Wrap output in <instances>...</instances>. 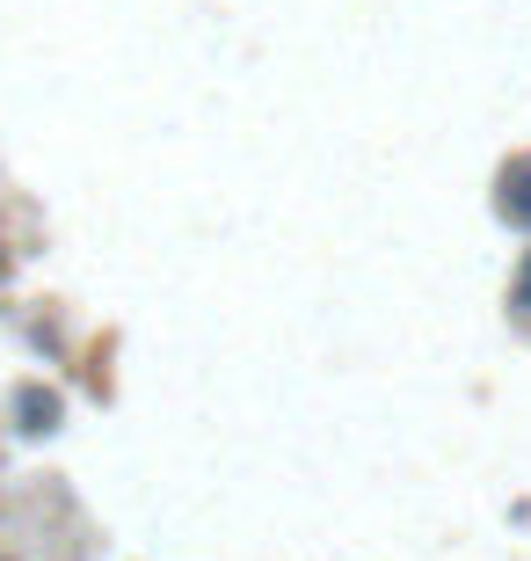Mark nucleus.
Returning a JSON list of instances; mask_svg holds the SVG:
<instances>
[{"instance_id": "nucleus-4", "label": "nucleus", "mask_w": 531, "mask_h": 561, "mask_svg": "<svg viewBox=\"0 0 531 561\" xmlns=\"http://www.w3.org/2000/svg\"><path fill=\"white\" fill-rule=\"evenodd\" d=\"M0 277H8V255H0Z\"/></svg>"}, {"instance_id": "nucleus-3", "label": "nucleus", "mask_w": 531, "mask_h": 561, "mask_svg": "<svg viewBox=\"0 0 531 561\" xmlns=\"http://www.w3.org/2000/svg\"><path fill=\"white\" fill-rule=\"evenodd\" d=\"M510 307L531 313V249H524V263H517V277H510Z\"/></svg>"}, {"instance_id": "nucleus-2", "label": "nucleus", "mask_w": 531, "mask_h": 561, "mask_svg": "<svg viewBox=\"0 0 531 561\" xmlns=\"http://www.w3.org/2000/svg\"><path fill=\"white\" fill-rule=\"evenodd\" d=\"M503 219L531 233V161H517L510 175H503Z\"/></svg>"}, {"instance_id": "nucleus-1", "label": "nucleus", "mask_w": 531, "mask_h": 561, "mask_svg": "<svg viewBox=\"0 0 531 561\" xmlns=\"http://www.w3.org/2000/svg\"><path fill=\"white\" fill-rule=\"evenodd\" d=\"M59 416H66V401L51 394V387H22V394H15V423H22L30 437L59 431Z\"/></svg>"}]
</instances>
